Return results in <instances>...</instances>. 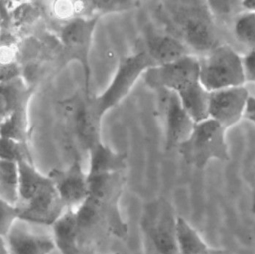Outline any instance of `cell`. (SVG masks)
I'll use <instances>...</instances> for the list:
<instances>
[{"mask_svg":"<svg viewBox=\"0 0 255 254\" xmlns=\"http://www.w3.org/2000/svg\"><path fill=\"white\" fill-rule=\"evenodd\" d=\"M172 13L180 39L190 50L206 54L220 43L207 1L183 2Z\"/></svg>","mask_w":255,"mask_h":254,"instance_id":"obj_1","label":"cell"},{"mask_svg":"<svg viewBox=\"0 0 255 254\" xmlns=\"http://www.w3.org/2000/svg\"><path fill=\"white\" fill-rule=\"evenodd\" d=\"M226 128L212 119L195 124L188 138L177 148L184 161L198 169L211 160L227 161L230 158Z\"/></svg>","mask_w":255,"mask_h":254,"instance_id":"obj_2","label":"cell"},{"mask_svg":"<svg viewBox=\"0 0 255 254\" xmlns=\"http://www.w3.org/2000/svg\"><path fill=\"white\" fill-rule=\"evenodd\" d=\"M199 80L208 92L243 86V58L231 46L219 44L199 59Z\"/></svg>","mask_w":255,"mask_h":254,"instance_id":"obj_3","label":"cell"},{"mask_svg":"<svg viewBox=\"0 0 255 254\" xmlns=\"http://www.w3.org/2000/svg\"><path fill=\"white\" fill-rule=\"evenodd\" d=\"M177 217L172 205L163 197L145 205L140 226L151 254H179L176 240Z\"/></svg>","mask_w":255,"mask_h":254,"instance_id":"obj_4","label":"cell"},{"mask_svg":"<svg viewBox=\"0 0 255 254\" xmlns=\"http://www.w3.org/2000/svg\"><path fill=\"white\" fill-rule=\"evenodd\" d=\"M156 66L145 50L123 58L106 90L90 102L99 114L103 116L123 101L133 88L135 83L151 67Z\"/></svg>","mask_w":255,"mask_h":254,"instance_id":"obj_5","label":"cell"},{"mask_svg":"<svg viewBox=\"0 0 255 254\" xmlns=\"http://www.w3.org/2000/svg\"><path fill=\"white\" fill-rule=\"evenodd\" d=\"M88 177V199L104 217L109 233L118 238H125L128 234V225L123 220L119 207V201L125 183L123 172Z\"/></svg>","mask_w":255,"mask_h":254,"instance_id":"obj_6","label":"cell"},{"mask_svg":"<svg viewBox=\"0 0 255 254\" xmlns=\"http://www.w3.org/2000/svg\"><path fill=\"white\" fill-rule=\"evenodd\" d=\"M145 83L155 89L175 94L199 82V58L191 54L177 61L149 68L143 75Z\"/></svg>","mask_w":255,"mask_h":254,"instance_id":"obj_7","label":"cell"},{"mask_svg":"<svg viewBox=\"0 0 255 254\" xmlns=\"http://www.w3.org/2000/svg\"><path fill=\"white\" fill-rule=\"evenodd\" d=\"M99 16H84L67 21L60 30V40L68 56L77 60L83 68L85 96L89 95L90 64L89 53Z\"/></svg>","mask_w":255,"mask_h":254,"instance_id":"obj_8","label":"cell"},{"mask_svg":"<svg viewBox=\"0 0 255 254\" xmlns=\"http://www.w3.org/2000/svg\"><path fill=\"white\" fill-rule=\"evenodd\" d=\"M21 221L40 225H53L67 210L53 181L48 176L47 181L25 203L18 204Z\"/></svg>","mask_w":255,"mask_h":254,"instance_id":"obj_9","label":"cell"},{"mask_svg":"<svg viewBox=\"0 0 255 254\" xmlns=\"http://www.w3.org/2000/svg\"><path fill=\"white\" fill-rule=\"evenodd\" d=\"M250 96L244 85L210 92L209 119L214 120L226 129L234 127L244 119Z\"/></svg>","mask_w":255,"mask_h":254,"instance_id":"obj_10","label":"cell"},{"mask_svg":"<svg viewBox=\"0 0 255 254\" xmlns=\"http://www.w3.org/2000/svg\"><path fill=\"white\" fill-rule=\"evenodd\" d=\"M48 176L53 181L67 209H77L89 196V177L81 162L75 159L66 169H52Z\"/></svg>","mask_w":255,"mask_h":254,"instance_id":"obj_11","label":"cell"},{"mask_svg":"<svg viewBox=\"0 0 255 254\" xmlns=\"http://www.w3.org/2000/svg\"><path fill=\"white\" fill-rule=\"evenodd\" d=\"M163 111L165 122V148H178L192 132L195 123L182 107L177 95L163 91Z\"/></svg>","mask_w":255,"mask_h":254,"instance_id":"obj_12","label":"cell"},{"mask_svg":"<svg viewBox=\"0 0 255 254\" xmlns=\"http://www.w3.org/2000/svg\"><path fill=\"white\" fill-rule=\"evenodd\" d=\"M144 50L156 66L171 63L192 54L191 50L180 38L156 32H151L147 35Z\"/></svg>","mask_w":255,"mask_h":254,"instance_id":"obj_13","label":"cell"},{"mask_svg":"<svg viewBox=\"0 0 255 254\" xmlns=\"http://www.w3.org/2000/svg\"><path fill=\"white\" fill-rule=\"evenodd\" d=\"M3 238L10 254H50L56 247L53 236L31 232L16 225Z\"/></svg>","mask_w":255,"mask_h":254,"instance_id":"obj_14","label":"cell"},{"mask_svg":"<svg viewBox=\"0 0 255 254\" xmlns=\"http://www.w3.org/2000/svg\"><path fill=\"white\" fill-rule=\"evenodd\" d=\"M53 239L61 254H85L79 243L77 210L69 208L52 225Z\"/></svg>","mask_w":255,"mask_h":254,"instance_id":"obj_15","label":"cell"},{"mask_svg":"<svg viewBox=\"0 0 255 254\" xmlns=\"http://www.w3.org/2000/svg\"><path fill=\"white\" fill-rule=\"evenodd\" d=\"M89 155L88 176L123 172L127 167V155L112 150L102 141L89 148Z\"/></svg>","mask_w":255,"mask_h":254,"instance_id":"obj_16","label":"cell"},{"mask_svg":"<svg viewBox=\"0 0 255 254\" xmlns=\"http://www.w3.org/2000/svg\"><path fill=\"white\" fill-rule=\"evenodd\" d=\"M182 107L195 124L209 119V95L199 82H196L176 94Z\"/></svg>","mask_w":255,"mask_h":254,"instance_id":"obj_17","label":"cell"},{"mask_svg":"<svg viewBox=\"0 0 255 254\" xmlns=\"http://www.w3.org/2000/svg\"><path fill=\"white\" fill-rule=\"evenodd\" d=\"M19 166V202L22 204L30 200L33 195L47 181L48 175H44L29 160L18 162ZM17 204V205H18Z\"/></svg>","mask_w":255,"mask_h":254,"instance_id":"obj_18","label":"cell"},{"mask_svg":"<svg viewBox=\"0 0 255 254\" xmlns=\"http://www.w3.org/2000/svg\"><path fill=\"white\" fill-rule=\"evenodd\" d=\"M0 198L13 205L18 204L20 199L18 162L0 159Z\"/></svg>","mask_w":255,"mask_h":254,"instance_id":"obj_19","label":"cell"},{"mask_svg":"<svg viewBox=\"0 0 255 254\" xmlns=\"http://www.w3.org/2000/svg\"><path fill=\"white\" fill-rule=\"evenodd\" d=\"M27 103L14 108L2 118L1 137L11 138L25 143L27 135Z\"/></svg>","mask_w":255,"mask_h":254,"instance_id":"obj_20","label":"cell"},{"mask_svg":"<svg viewBox=\"0 0 255 254\" xmlns=\"http://www.w3.org/2000/svg\"><path fill=\"white\" fill-rule=\"evenodd\" d=\"M176 240L179 254H201L209 246L183 217H177Z\"/></svg>","mask_w":255,"mask_h":254,"instance_id":"obj_21","label":"cell"},{"mask_svg":"<svg viewBox=\"0 0 255 254\" xmlns=\"http://www.w3.org/2000/svg\"><path fill=\"white\" fill-rule=\"evenodd\" d=\"M236 40L250 50H255V11H245L239 14L233 24Z\"/></svg>","mask_w":255,"mask_h":254,"instance_id":"obj_22","label":"cell"},{"mask_svg":"<svg viewBox=\"0 0 255 254\" xmlns=\"http://www.w3.org/2000/svg\"><path fill=\"white\" fill-rule=\"evenodd\" d=\"M53 14L61 19L70 21L75 18L84 17L82 15L86 10L90 12L89 2L84 1H55L52 3Z\"/></svg>","mask_w":255,"mask_h":254,"instance_id":"obj_23","label":"cell"},{"mask_svg":"<svg viewBox=\"0 0 255 254\" xmlns=\"http://www.w3.org/2000/svg\"><path fill=\"white\" fill-rule=\"evenodd\" d=\"M1 159L15 162L22 160L31 161L25 143L7 137H1Z\"/></svg>","mask_w":255,"mask_h":254,"instance_id":"obj_24","label":"cell"},{"mask_svg":"<svg viewBox=\"0 0 255 254\" xmlns=\"http://www.w3.org/2000/svg\"><path fill=\"white\" fill-rule=\"evenodd\" d=\"M138 2L134 1H92L89 2L90 13L93 16L99 14L119 12L134 7Z\"/></svg>","mask_w":255,"mask_h":254,"instance_id":"obj_25","label":"cell"},{"mask_svg":"<svg viewBox=\"0 0 255 254\" xmlns=\"http://www.w3.org/2000/svg\"><path fill=\"white\" fill-rule=\"evenodd\" d=\"M20 211L17 205L10 204L1 200V221H0V234L2 237L8 235L12 230L15 223L19 219Z\"/></svg>","mask_w":255,"mask_h":254,"instance_id":"obj_26","label":"cell"},{"mask_svg":"<svg viewBox=\"0 0 255 254\" xmlns=\"http://www.w3.org/2000/svg\"><path fill=\"white\" fill-rule=\"evenodd\" d=\"M243 58V67L246 82L255 84V50H250Z\"/></svg>","mask_w":255,"mask_h":254,"instance_id":"obj_27","label":"cell"},{"mask_svg":"<svg viewBox=\"0 0 255 254\" xmlns=\"http://www.w3.org/2000/svg\"><path fill=\"white\" fill-rule=\"evenodd\" d=\"M239 3L240 2H235V1H207V4L213 16L214 14L215 15L229 14L234 9V6Z\"/></svg>","mask_w":255,"mask_h":254,"instance_id":"obj_28","label":"cell"},{"mask_svg":"<svg viewBox=\"0 0 255 254\" xmlns=\"http://www.w3.org/2000/svg\"><path fill=\"white\" fill-rule=\"evenodd\" d=\"M244 119L255 124V97L254 96H250L248 99L245 113H244Z\"/></svg>","mask_w":255,"mask_h":254,"instance_id":"obj_29","label":"cell"},{"mask_svg":"<svg viewBox=\"0 0 255 254\" xmlns=\"http://www.w3.org/2000/svg\"><path fill=\"white\" fill-rule=\"evenodd\" d=\"M201 254H233V253L230 250L225 249V248H214V247L209 246Z\"/></svg>","mask_w":255,"mask_h":254,"instance_id":"obj_30","label":"cell"},{"mask_svg":"<svg viewBox=\"0 0 255 254\" xmlns=\"http://www.w3.org/2000/svg\"><path fill=\"white\" fill-rule=\"evenodd\" d=\"M1 254H10L6 245V241L3 237H1Z\"/></svg>","mask_w":255,"mask_h":254,"instance_id":"obj_31","label":"cell"},{"mask_svg":"<svg viewBox=\"0 0 255 254\" xmlns=\"http://www.w3.org/2000/svg\"><path fill=\"white\" fill-rule=\"evenodd\" d=\"M251 211L255 213V178H254V184H253V191H252V199H251Z\"/></svg>","mask_w":255,"mask_h":254,"instance_id":"obj_32","label":"cell"},{"mask_svg":"<svg viewBox=\"0 0 255 254\" xmlns=\"http://www.w3.org/2000/svg\"><path fill=\"white\" fill-rule=\"evenodd\" d=\"M108 254H119V253H108Z\"/></svg>","mask_w":255,"mask_h":254,"instance_id":"obj_33","label":"cell"}]
</instances>
